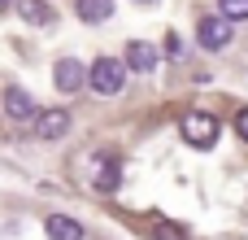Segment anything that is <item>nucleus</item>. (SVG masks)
I'll return each mask as SVG.
<instances>
[{
    "instance_id": "7ed1b4c3",
    "label": "nucleus",
    "mask_w": 248,
    "mask_h": 240,
    "mask_svg": "<svg viewBox=\"0 0 248 240\" xmlns=\"http://www.w3.org/2000/svg\"><path fill=\"white\" fill-rule=\"evenodd\" d=\"M87 79H92V70H83V61H74V57H61L52 66V87L65 92V96H74L78 87H87Z\"/></svg>"
},
{
    "instance_id": "2eb2a0df",
    "label": "nucleus",
    "mask_w": 248,
    "mask_h": 240,
    "mask_svg": "<svg viewBox=\"0 0 248 240\" xmlns=\"http://www.w3.org/2000/svg\"><path fill=\"white\" fill-rule=\"evenodd\" d=\"M235 127H240V136H244V140H248V109H244V114H240V118H235Z\"/></svg>"
},
{
    "instance_id": "9d476101",
    "label": "nucleus",
    "mask_w": 248,
    "mask_h": 240,
    "mask_svg": "<svg viewBox=\"0 0 248 240\" xmlns=\"http://www.w3.org/2000/svg\"><path fill=\"white\" fill-rule=\"evenodd\" d=\"M96 192H118V184H122V171H118V157H100V166H96Z\"/></svg>"
},
{
    "instance_id": "f8f14e48",
    "label": "nucleus",
    "mask_w": 248,
    "mask_h": 240,
    "mask_svg": "<svg viewBox=\"0 0 248 240\" xmlns=\"http://www.w3.org/2000/svg\"><path fill=\"white\" fill-rule=\"evenodd\" d=\"M218 9H222L231 22H244L248 17V0H218Z\"/></svg>"
},
{
    "instance_id": "f03ea898",
    "label": "nucleus",
    "mask_w": 248,
    "mask_h": 240,
    "mask_svg": "<svg viewBox=\"0 0 248 240\" xmlns=\"http://www.w3.org/2000/svg\"><path fill=\"white\" fill-rule=\"evenodd\" d=\"M179 131H183V140H187V144L209 149V144L218 140V118H214V114H205V109H192V114L179 122Z\"/></svg>"
},
{
    "instance_id": "39448f33",
    "label": "nucleus",
    "mask_w": 248,
    "mask_h": 240,
    "mask_svg": "<svg viewBox=\"0 0 248 240\" xmlns=\"http://www.w3.org/2000/svg\"><path fill=\"white\" fill-rule=\"evenodd\" d=\"M31 122H35V136H39V140H61V136L70 131V114H65V109H39Z\"/></svg>"
},
{
    "instance_id": "ddd939ff",
    "label": "nucleus",
    "mask_w": 248,
    "mask_h": 240,
    "mask_svg": "<svg viewBox=\"0 0 248 240\" xmlns=\"http://www.w3.org/2000/svg\"><path fill=\"white\" fill-rule=\"evenodd\" d=\"M157 240H187V232H179L174 223H161L157 227Z\"/></svg>"
},
{
    "instance_id": "4468645a",
    "label": "nucleus",
    "mask_w": 248,
    "mask_h": 240,
    "mask_svg": "<svg viewBox=\"0 0 248 240\" xmlns=\"http://www.w3.org/2000/svg\"><path fill=\"white\" fill-rule=\"evenodd\" d=\"M166 57H183V39H179V35L166 39Z\"/></svg>"
},
{
    "instance_id": "6e6552de",
    "label": "nucleus",
    "mask_w": 248,
    "mask_h": 240,
    "mask_svg": "<svg viewBox=\"0 0 248 240\" xmlns=\"http://www.w3.org/2000/svg\"><path fill=\"white\" fill-rule=\"evenodd\" d=\"M13 9L26 26H52V4L48 0H13Z\"/></svg>"
},
{
    "instance_id": "423d86ee",
    "label": "nucleus",
    "mask_w": 248,
    "mask_h": 240,
    "mask_svg": "<svg viewBox=\"0 0 248 240\" xmlns=\"http://www.w3.org/2000/svg\"><path fill=\"white\" fill-rule=\"evenodd\" d=\"M157 48L153 44H144V39H135V44H126V66L135 70V74H153L157 70Z\"/></svg>"
},
{
    "instance_id": "f257e3e1",
    "label": "nucleus",
    "mask_w": 248,
    "mask_h": 240,
    "mask_svg": "<svg viewBox=\"0 0 248 240\" xmlns=\"http://www.w3.org/2000/svg\"><path fill=\"white\" fill-rule=\"evenodd\" d=\"M92 70V79H87V87L96 92V96H118L122 92V83H126V61H113V57H100V61H92L87 66Z\"/></svg>"
},
{
    "instance_id": "0eeeda50",
    "label": "nucleus",
    "mask_w": 248,
    "mask_h": 240,
    "mask_svg": "<svg viewBox=\"0 0 248 240\" xmlns=\"http://www.w3.org/2000/svg\"><path fill=\"white\" fill-rule=\"evenodd\" d=\"M4 114H9L13 122H26V118H35L39 109H35V101H31L22 87H4Z\"/></svg>"
},
{
    "instance_id": "1a4fd4ad",
    "label": "nucleus",
    "mask_w": 248,
    "mask_h": 240,
    "mask_svg": "<svg viewBox=\"0 0 248 240\" xmlns=\"http://www.w3.org/2000/svg\"><path fill=\"white\" fill-rule=\"evenodd\" d=\"M44 236L48 240H83V223L70 219V214H52V219L44 223Z\"/></svg>"
},
{
    "instance_id": "9b49d317",
    "label": "nucleus",
    "mask_w": 248,
    "mask_h": 240,
    "mask_svg": "<svg viewBox=\"0 0 248 240\" xmlns=\"http://www.w3.org/2000/svg\"><path fill=\"white\" fill-rule=\"evenodd\" d=\"M74 13H78L83 22H92V26H96V22L113 17V0H78V4H74Z\"/></svg>"
},
{
    "instance_id": "dca6fc26",
    "label": "nucleus",
    "mask_w": 248,
    "mask_h": 240,
    "mask_svg": "<svg viewBox=\"0 0 248 240\" xmlns=\"http://www.w3.org/2000/svg\"><path fill=\"white\" fill-rule=\"evenodd\" d=\"M0 4H13V0H0Z\"/></svg>"
},
{
    "instance_id": "20e7f679",
    "label": "nucleus",
    "mask_w": 248,
    "mask_h": 240,
    "mask_svg": "<svg viewBox=\"0 0 248 240\" xmlns=\"http://www.w3.org/2000/svg\"><path fill=\"white\" fill-rule=\"evenodd\" d=\"M231 17L227 13H218V17H201V26H196V39H201V48H209V52H218V48H227L231 44Z\"/></svg>"
}]
</instances>
